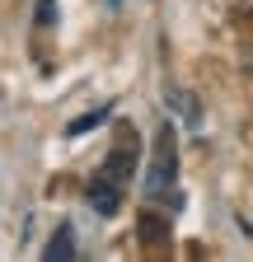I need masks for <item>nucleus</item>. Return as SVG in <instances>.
<instances>
[{
	"mask_svg": "<svg viewBox=\"0 0 253 262\" xmlns=\"http://www.w3.org/2000/svg\"><path fill=\"white\" fill-rule=\"evenodd\" d=\"M145 196H169L178 187V141H174V126L164 122L160 131H155V150H150V164H145Z\"/></svg>",
	"mask_w": 253,
	"mask_h": 262,
	"instance_id": "nucleus-1",
	"label": "nucleus"
},
{
	"mask_svg": "<svg viewBox=\"0 0 253 262\" xmlns=\"http://www.w3.org/2000/svg\"><path fill=\"white\" fill-rule=\"evenodd\" d=\"M136 164H141V141H136V126H117V141H113V150H108V159H103V178H113V183H132L136 178Z\"/></svg>",
	"mask_w": 253,
	"mask_h": 262,
	"instance_id": "nucleus-2",
	"label": "nucleus"
},
{
	"mask_svg": "<svg viewBox=\"0 0 253 262\" xmlns=\"http://www.w3.org/2000/svg\"><path fill=\"white\" fill-rule=\"evenodd\" d=\"M122 192H126L122 183H113V178H103V173H99V178H89L85 202L99 211V215H117V211H122Z\"/></svg>",
	"mask_w": 253,
	"mask_h": 262,
	"instance_id": "nucleus-3",
	"label": "nucleus"
},
{
	"mask_svg": "<svg viewBox=\"0 0 253 262\" xmlns=\"http://www.w3.org/2000/svg\"><path fill=\"white\" fill-rule=\"evenodd\" d=\"M169 215H160V211H141L136 215V244L141 248H160V244H169Z\"/></svg>",
	"mask_w": 253,
	"mask_h": 262,
	"instance_id": "nucleus-4",
	"label": "nucleus"
},
{
	"mask_svg": "<svg viewBox=\"0 0 253 262\" xmlns=\"http://www.w3.org/2000/svg\"><path fill=\"white\" fill-rule=\"evenodd\" d=\"M43 257H47V262H71V257H75V229H71L66 220L52 229V239H47Z\"/></svg>",
	"mask_w": 253,
	"mask_h": 262,
	"instance_id": "nucleus-5",
	"label": "nucleus"
},
{
	"mask_svg": "<svg viewBox=\"0 0 253 262\" xmlns=\"http://www.w3.org/2000/svg\"><path fill=\"white\" fill-rule=\"evenodd\" d=\"M108 113H113V108H108V103H99V108H89V113H85V117H75V122H71V126H66V136H71V141H75V136H85V131H94V126H103V122H108Z\"/></svg>",
	"mask_w": 253,
	"mask_h": 262,
	"instance_id": "nucleus-6",
	"label": "nucleus"
},
{
	"mask_svg": "<svg viewBox=\"0 0 253 262\" xmlns=\"http://www.w3.org/2000/svg\"><path fill=\"white\" fill-rule=\"evenodd\" d=\"M33 19H38V28H52V24H56V0H38Z\"/></svg>",
	"mask_w": 253,
	"mask_h": 262,
	"instance_id": "nucleus-7",
	"label": "nucleus"
},
{
	"mask_svg": "<svg viewBox=\"0 0 253 262\" xmlns=\"http://www.w3.org/2000/svg\"><path fill=\"white\" fill-rule=\"evenodd\" d=\"M225 10L235 19H244V24H253V0H225Z\"/></svg>",
	"mask_w": 253,
	"mask_h": 262,
	"instance_id": "nucleus-8",
	"label": "nucleus"
},
{
	"mask_svg": "<svg viewBox=\"0 0 253 262\" xmlns=\"http://www.w3.org/2000/svg\"><path fill=\"white\" fill-rule=\"evenodd\" d=\"M244 71L253 75V33H244Z\"/></svg>",
	"mask_w": 253,
	"mask_h": 262,
	"instance_id": "nucleus-9",
	"label": "nucleus"
},
{
	"mask_svg": "<svg viewBox=\"0 0 253 262\" xmlns=\"http://www.w3.org/2000/svg\"><path fill=\"white\" fill-rule=\"evenodd\" d=\"M108 5H113V10H117V5H122V0H108Z\"/></svg>",
	"mask_w": 253,
	"mask_h": 262,
	"instance_id": "nucleus-10",
	"label": "nucleus"
}]
</instances>
